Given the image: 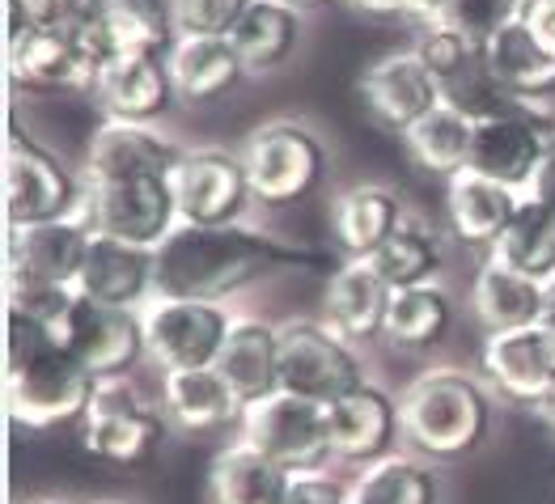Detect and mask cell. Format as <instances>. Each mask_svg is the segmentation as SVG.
Returning <instances> with one entry per match:
<instances>
[{
  "mask_svg": "<svg viewBox=\"0 0 555 504\" xmlns=\"http://www.w3.org/2000/svg\"><path fill=\"white\" fill-rule=\"evenodd\" d=\"M526 13V0H450L437 22H446L450 30H459L466 43L483 47L492 35H501ZM428 22V17H424Z\"/></svg>",
  "mask_w": 555,
  "mask_h": 504,
  "instance_id": "obj_39",
  "label": "cell"
},
{
  "mask_svg": "<svg viewBox=\"0 0 555 504\" xmlns=\"http://www.w3.org/2000/svg\"><path fill=\"white\" fill-rule=\"evenodd\" d=\"M144 352L166 373L217 365L225 339H230L233 314L217 301H191V297H153L144 310Z\"/></svg>",
  "mask_w": 555,
  "mask_h": 504,
  "instance_id": "obj_7",
  "label": "cell"
},
{
  "mask_svg": "<svg viewBox=\"0 0 555 504\" xmlns=\"http://www.w3.org/2000/svg\"><path fill=\"white\" fill-rule=\"evenodd\" d=\"M530 412H534V419H539V424L555 437V386L539 399V403H534V408H530Z\"/></svg>",
  "mask_w": 555,
  "mask_h": 504,
  "instance_id": "obj_47",
  "label": "cell"
},
{
  "mask_svg": "<svg viewBox=\"0 0 555 504\" xmlns=\"http://www.w3.org/2000/svg\"><path fill=\"white\" fill-rule=\"evenodd\" d=\"M237 428H242V445L259 450L288 475H319L326 458H335L326 408L293 395V390H276V395L250 403Z\"/></svg>",
  "mask_w": 555,
  "mask_h": 504,
  "instance_id": "obj_4",
  "label": "cell"
},
{
  "mask_svg": "<svg viewBox=\"0 0 555 504\" xmlns=\"http://www.w3.org/2000/svg\"><path fill=\"white\" fill-rule=\"evenodd\" d=\"M162 408H166L175 428L204 432V437L242 424V412H246V403L237 399V390L225 382V373L217 365L166 373L162 377Z\"/></svg>",
  "mask_w": 555,
  "mask_h": 504,
  "instance_id": "obj_23",
  "label": "cell"
},
{
  "mask_svg": "<svg viewBox=\"0 0 555 504\" xmlns=\"http://www.w3.org/2000/svg\"><path fill=\"white\" fill-rule=\"evenodd\" d=\"M454 322V301L450 293L433 280V284H416V288H395L390 293V310H386V339L399 348H433L446 339Z\"/></svg>",
  "mask_w": 555,
  "mask_h": 504,
  "instance_id": "obj_34",
  "label": "cell"
},
{
  "mask_svg": "<svg viewBox=\"0 0 555 504\" xmlns=\"http://www.w3.org/2000/svg\"><path fill=\"white\" fill-rule=\"evenodd\" d=\"M293 475L250 445H230L208 470V504H284Z\"/></svg>",
  "mask_w": 555,
  "mask_h": 504,
  "instance_id": "obj_32",
  "label": "cell"
},
{
  "mask_svg": "<svg viewBox=\"0 0 555 504\" xmlns=\"http://www.w3.org/2000/svg\"><path fill=\"white\" fill-rule=\"evenodd\" d=\"M526 26L543 39L547 51H555V0H526Z\"/></svg>",
  "mask_w": 555,
  "mask_h": 504,
  "instance_id": "obj_45",
  "label": "cell"
},
{
  "mask_svg": "<svg viewBox=\"0 0 555 504\" xmlns=\"http://www.w3.org/2000/svg\"><path fill=\"white\" fill-rule=\"evenodd\" d=\"M4 191H9V230H22V225L77 217L86 179L68 175V166L47 144L13 132L4 148Z\"/></svg>",
  "mask_w": 555,
  "mask_h": 504,
  "instance_id": "obj_11",
  "label": "cell"
},
{
  "mask_svg": "<svg viewBox=\"0 0 555 504\" xmlns=\"http://www.w3.org/2000/svg\"><path fill=\"white\" fill-rule=\"evenodd\" d=\"M399 424L408 441L433 458L470 454L492 424L488 390L466 369H424L399 399Z\"/></svg>",
  "mask_w": 555,
  "mask_h": 504,
  "instance_id": "obj_2",
  "label": "cell"
},
{
  "mask_svg": "<svg viewBox=\"0 0 555 504\" xmlns=\"http://www.w3.org/2000/svg\"><path fill=\"white\" fill-rule=\"evenodd\" d=\"M470 140H475V124L441 102L403 137V144H408V157L424 175H437L450 183L454 175H463L470 166Z\"/></svg>",
  "mask_w": 555,
  "mask_h": 504,
  "instance_id": "obj_33",
  "label": "cell"
},
{
  "mask_svg": "<svg viewBox=\"0 0 555 504\" xmlns=\"http://www.w3.org/2000/svg\"><path fill=\"white\" fill-rule=\"evenodd\" d=\"M255 204L288 208L314 195L326 175V148L301 124H263L237 148Z\"/></svg>",
  "mask_w": 555,
  "mask_h": 504,
  "instance_id": "obj_3",
  "label": "cell"
},
{
  "mask_svg": "<svg viewBox=\"0 0 555 504\" xmlns=\"http://www.w3.org/2000/svg\"><path fill=\"white\" fill-rule=\"evenodd\" d=\"M90 225L81 217L47 221V225H22L9 230V255H4V275L17 280H39L55 288H77L81 263L90 255Z\"/></svg>",
  "mask_w": 555,
  "mask_h": 504,
  "instance_id": "obj_19",
  "label": "cell"
},
{
  "mask_svg": "<svg viewBox=\"0 0 555 504\" xmlns=\"http://www.w3.org/2000/svg\"><path fill=\"white\" fill-rule=\"evenodd\" d=\"M348 496L352 504H437L441 488L424 462L408 458V454H386L357 475Z\"/></svg>",
  "mask_w": 555,
  "mask_h": 504,
  "instance_id": "obj_36",
  "label": "cell"
},
{
  "mask_svg": "<svg viewBox=\"0 0 555 504\" xmlns=\"http://www.w3.org/2000/svg\"><path fill=\"white\" fill-rule=\"evenodd\" d=\"M390 284L377 275L370 259H348L326 280L323 322L339 331L348 344H370L386 335V310H390Z\"/></svg>",
  "mask_w": 555,
  "mask_h": 504,
  "instance_id": "obj_22",
  "label": "cell"
},
{
  "mask_svg": "<svg viewBox=\"0 0 555 504\" xmlns=\"http://www.w3.org/2000/svg\"><path fill=\"white\" fill-rule=\"evenodd\" d=\"M488 73L513 93V98H543L555 90V51L543 47V39L526 26V17H517L513 26H505L501 35H492L479 47Z\"/></svg>",
  "mask_w": 555,
  "mask_h": 504,
  "instance_id": "obj_27",
  "label": "cell"
},
{
  "mask_svg": "<svg viewBox=\"0 0 555 504\" xmlns=\"http://www.w3.org/2000/svg\"><path fill=\"white\" fill-rule=\"evenodd\" d=\"M64 26L60 0H9V39L30 30H55Z\"/></svg>",
  "mask_w": 555,
  "mask_h": 504,
  "instance_id": "obj_42",
  "label": "cell"
},
{
  "mask_svg": "<svg viewBox=\"0 0 555 504\" xmlns=\"http://www.w3.org/2000/svg\"><path fill=\"white\" fill-rule=\"evenodd\" d=\"M93 390H98V377L81 361H73L64 348L43 352V357H35L26 365L4 369L9 415H13V424L35 428V432L86 419Z\"/></svg>",
  "mask_w": 555,
  "mask_h": 504,
  "instance_id": "obj_6",
  "label": "cell"
},
{
  "mask_svg": "<svg viewBox=\"0 0 555 504\" xmlns=\"http://www.w3.org/2000/svg\"><path fill=\"white\" fill-rule=\"evenodd\" d=\"M543 297H547V314H543V326H552V331H555V275H552V280H543Z\"/></svg>",
  "mask_w": 555,
  "mask_h": 504,
  "instance_id": "obj_49",
  "label": "cell"
},
{
  "mask_svg": "<svg viewBox=\"0 0 555 504\" xmlns=\"http://www.w3.org/2000/svg\"><path fill=\"white\" fill-rule=\"evenodd\" d=\"M446 4H450V0H412V17H416V22H424V17H437Z\"/></svg>",
  "mask_w": 555,
  "mask_h": 504,
  "instance_id": "obj_48",
  "label": "cell"
},
{
  "mask_svg": "<svg viewBox=\"0 0 555 504\" xmlns=\"http://www.w3.org/2000/svg\"><path fill=\"white\" fill-rule=\"evenodd\" d=\"M412 51L420 55V64L437 77V81H446L450 73H459L470 55H479V47L466 43L459 30H450L446 22H437V17H428V22H420L416 30V43Z\"/></svg>",
  "mask_w": 555,
  "mask_h": 504,
  "instance_id": "obj_41",
  "label": "cell"
},
{
  "mask_svg": "<svg viewBox=\"0 0 555 504\" xmlns=\"http://www.w3.org/2000/svg\"><path fill=\"white\" fill-rule=\"evenodd\" d=\"M35 504H64V501H35Z\"/></svg>",
  "mask_w": 555,
  "mask_h": 504,
  "instance_id": "obj_51",
  "label": "cell"
},
{
  "mask_svg": "<svg viewBox=\"0 0 555 504\" xmlns=\"http://www.w3.org/2000/svg\"><path fill=\"white\" fill-rule=\"evenodd\" d=\"M352 9H361V13H382V17H390V13H408L412 17V0H348Z\"/></svg>",
  "mask_w": 555,
  "mask_h": 504,
  "instance_id": "obj_46",
  "label": "cell"
},
{
  "mask_svg": "<svg viewBox=\"0 0 555 504\" xmlns=\"http://www.w3.org/2000/svg\"><path fill=\"white\" fill-rule=\"evenodd\" d=\"M179 225H237L246 204L255 199L242 157L225 148H191L175 170Z\"/></svg>",
  "mask_w": 555,
  "mask_h": 504,
  "instance_id": "obj_14",
  "label": "cell"
},
{
  "mask_svg": "<svg viewBox=\"0 0 555 504\" xmlns=\"http://www.w3.org/2000/svg\"><path fill=\"white\" fill-rule=\"evenodd\" d=\"M483 377L521 408H534L555 386V331L552 326H521L496 331L479 357Z\"/></svg>",
  "mask_w": 555,
  "mask_h": 504,
  "instance_id": "obj_17",
  "label": "cell"
},
{
  "mask_svg": "<svg viewBox=\"0 0 555 504\" xmlns=\"http://www.w3.org/2000/svg\"><path fill=\"white\" fill-rule=\"evenodd\" d=\"M441 102H446L450 111H459L463 119H470V124H483V119H496V115L513 111V106L526 102V98H513V93L488 73L483 55H470L459 73H450V77L441 81Z\"/></svg>",
  "mask_w": 555,
  "mask_h": 504,
  "instance_id": "obj_38",
  "label": "cell"
},
{
  "mask_svg": "<svg viewBox=\"0 0 555 504\" xmlns=\"http://www.w3.org/2000/svg\"><path fill=\"white\" fill-rule=\"evenodd\" d=\"M60 344L73 361L90 369L98 382L132 377V369L149 357L144 352V322L140 310H115L98 306L90 297L77 293L73 310L60 322Z\"/></svg>",
  "mask_w": 555,
  "mask_h": 504,
  "instance_id": "obj_12",
  "label": "cell"
},
{
  "mask_svg": "<svg viewBox=\"0 0 555 504\" xmlns=\"http://www.w3.org/2000/svg\"><path fill=\"white\" fill-rule=\"evenodd\" d=\"M217 369L225 373L237 399L250 408L280 390V326L259 319H233L230 339L217 357Z\"/></svg>",
  "mask_w": 555,
  "mask_h": 504,
  "instance_id": "obj_26",
  "label": "cell"
},
{
  "mask_svg": "<svg viewBox=\"0 0 555 504\" xmlns=\"http://www.w3.org/2000/svg\"><path fill=\"white\" fill-rule=\"evenodd\" d=\"M310 263L297 246L250 225H175L157 246V297H191V301H225L250 288L255 280Z\"/></svg>",
  "mask_w": 555,
  "mask_h": 504,
  "instance_id": "obj_1",
  "label": "cell"
},
{
  "mask_svg": "<svg viewBox=\"0 0 555 504\" xmlns=\"http://www.w3.org/2000/svg\"><path fill=\"white\" fill-rule=\"evenodd\" d=\"M370 263L390 288H416V284H433L441 272V242L433 230H424L420 221H403V230L395 233L382 250H373Z\"/></svg>",
  "mask_w": 555,
  "mask_h": 504,
  "instance_id": "obj_37",
  "label": "cell"
},
{
  "mask_svg": "<svg viewBox=\"0 0 555 504\" xmlns=\"http://www.w3.org/2000/svg\"><path fill=\"white\" fill-rule=\"evenodd\" d=\"M77 293L98 306L144 310L157 297V250L93 233L90 255L77 275Z\"/></svg>",
  "mask_w": 555,
  "mask_h": 504,
  "instance_id": "obj_18",
  "label": "cell"
},
{
  "mask_svg": "<svg viewBox=\"0 0 555 504\" xmlns=\"http://www.w3.org/2000/svg\"><path fill=\"white\" fill-rule=\"evenodd\" d=\"M555 140V119L539 102H517L513 111L475 124L470 140V166L475 175L505 183L513 191H526L530 175L539 170L547 144Z\"/></svg>",
  "mask_w": 555,
  "mask_h": 504,
  "instance_id": "obj_13",
  "label": "cell"
},
{
  "mask_svg": "<svg viewBox=\"0 0 555 504\" xmlns=\"http://www.w3.org/2000/svg\"><path fill=\"white\" fill-rule=\"evenodd\" d=\"M326 428H331L335 458L370 466L390 454V441L403 424H399V403L386 390H377L373 382H365L361 390H352L326 408Z\"/></svg>",
  "mask_w": 555,
  "mask_h": 504,
  "instance_id": "obj_21",
  "label": "cell"
},
{
  "mask_svg": "<svg viewBox=\"0 0 555 504\" xmlns=\"http://www.w3.org/2000/svg\"><path fill=\"white\" fill-rule=\"evenodd\" d=\"M250 0H170L179 39H230Z\"/></svg>",
  "mask_w": 555,
  "mask_h": 504,
  "instance_id": "obj_40",
  "label": "cell"
},
{
  "mask_svg": "<svg viewBox=\"0 0 555 504\" xmlns=\"http://www.w3.org/2000/svg\"><path fill=\"white\" fill-rule=\"evenodd\" d=\"M488 255H496L501 263L534 275V280H552L555 275V212L547 204L521 195L509 230L501 233V242H496Z\"/></svg>",
  "mask_w": 555,
  "mask_h": 504,
  "instance_id": "obj_35",
  "label": "cell"
},
{
  "mask_svg": "<svg viewBox=\"0 0 555 504\" xmlns=\"http://www.w3.org/2000/svg\"><path fill=\"white\" fill-rule=\"evenodd\" d=\"M293 9H326V4H335V0H288Z\"/></svg>",
  "mask_w": 555,
  "mask_h": 504,
  "instance_id": "obj_50",
  "label": "cell"
},
{
  "mask_svg": "<svg viewBox=\"0 0 555 504\" xmlns=\"http://www.w3.org/2000/svg\"><path fill=\"white\" fill-rule=\"evenodd\" d=\"M297 39H301V9H293L288 0H250L230 35L246 73L280 68L297 51Z\"/></svg>",
  "mask_w": 555,
  "mask_h": 504,
  "instance_id": "obj_31",
  "label": "cell"
},
{
  "mask_svg": "<svg viewBox=\"0 0 555 504\" xmlns=\"http://www.w3.org/2000/svg\"><path fill=\"white\" fill-rule=\"evenodd\" d=\"M77 217L90 225V233L119 237L132 246L157 250L175 225H179V204L170 179H119V183H90L81 191Z\"/></svg>",
  "mask_w": 555,
  "mask_h": 504,
  "instance_id": "obj_10",
  "label": "cell"
},
{
  "mask_svg": "<svg viewBox=\"0 0 555 504\" xmlns=\"http://www.w3.org/2000/svg\"><path fill=\"white\" fill-rule=\"evenodd\" d=\"M93 102L102 106L106 119L119 124H153L157 115L170 111L175 102V81L170 64L153 55H111L98 73Z\"/></svg>",
  "mask_w": 555,
  "mask_h": 504,
  "instance_id": "obj_20",
  "label": "cell"
},
{
  "mask_svg": "<svg viewBox=\"0 0 555 504\" xmlns=\"http://www.w3.org/2000/svg\"><path fill=\"white\" fill-rule=\"evenodd\" d=\"M521 195H530V199H539V204H547L555 212V140L547 144V153H543V161H539V170L530 175V183Z\"/></svg>",
  "mask_w": 555,
  "mask_h": 504,
  "instance_id": "obj_44",
  "label": "cell"
},
{
  "mask_svg": "<svg viewBox=\"0 0 555 504\" xmlns=\"http://www.w3.org/2000/svg\"><path fill=\"white\" fill-rule=\"evenodd\" d=\"M166 64H170L175 98H183L191 106H208L237 90L242 77H250L230 39H179Z\"/></svg>",
  "mask_w": 555,
  "mask_h": 504,
  "instance_id": "obj_28",
  "label": "cell"
},
{
  "mask_svg": "<svg viewBox=\"0 0 555 504\" xmlns=\"http://www.w3.org/2000/svg\"><path fill=\"white\" fill-rule=\"evenodd\" d=\"M470 306H475V319L483 322L492 335L496 331H521V326H543V314H547L543 280L501 263L496 255H488L479 263L475 284H470Z\"/></svg>",
  "mask_w": 555,
  "mask_h": 504,
  "instance_id": "obj_24",
  "label": "cell"
},
{
  "mask_svg": "<svg viewBox=\"0 0 555 504\" xmlns=\"http://www.w3.org/2000/svg\"><path fill=\"white\" fill-rule=\"evenodd\" d=\"M521 204V191L505 183H492L475 170H463L446 183V221L459 242L466 246H496L501 233L509 230L513 212Z\"/></svg>",
  "mask_w": 555,
  "mask_h": 504,
  "instance_id": "obj_25",
  "label": "cell"
},
{
  "mask_svg": "<svg viewBox=\"0 0 555 504\" xmlns=\"http://www.w3.org/2000/svg\"><path fill=\"white\" fill-rule=\"evenodd\" d=\"M98 35H102L111 55L170 60V51L179 43V26H175L170 0H106Z\"/></svg>",
  "mask_w": 555,
  "mask_h": 504,
  "instance_id": "obj_29",
  "label": "cell"
},
{
  "mask_svg": "<svg viewBox=\"0 0 555 504\" xmlns=\"http://www.w3.org/2000/svg\"><path fill=\"white\" fill-rule=\"evenodd\" d=\"M361 102H365V111H370V119L377 128H386L395 137H408L428 111L441 106V81L420 64V55L408 47V51L382 55L373 68H365Z\"/></svg>",
  "mask_w": 555,
  "mask_h": 504,
  "instance_id": "obj_15",
  "label": "cell"
},
{
  "mask_svg": "<svg viewBox=\"0 0 555 504\" xmlns=\"http://www.w3.org/2000/svg\"><path fill=\"white\" fill-rule=\"evenodd\" d=\"M361 386H365V369L339 331L306 319L280 326V390L331 408L335 399Z\"/></svg>",
  "mask_w": 555,
  "mask_h": 504,
  "instance_id": "obj_9",
  "label": "cell"
},
{
  "mask_svg": "<svg viewBox=\"0 0 555 504\" xmlns=\"http://www.w3.org/2000/svg\"><path fill=\"white\" fill-rule=\"evenodd\" d=\"M98 504H115V501H98Z\"/></svg>",
  "mask_w": 555,
  "mask_h": 504,
  "instance_id": "obj_52",
  "label": "cell"
},
{
  "mask_svg": "<svg viewBox=\"0 0 555 504\" xmlns=\"http://www.w3.org/2000/svg\"><path fill=\"white\" fill-rule=\"evenodd\" d=\"M403 221H408V212L390 186H352L335 204V233H339V246L348 250V259H370L373 250H382L403 230Z\"/></svg>",
  "mask_w": 555,
  "mask_h": 504,
  "instance_id": "obj_30",
  "label": "cell"
},
{
  "mask_svg": "<svg viewBox=\"0 0 555 504\" xmlns=\"http://www.w3.org/2000/svg\"><path fill=\"white\" fill-rule=\"evenodd\" d=\"M170 415L166 408L149 403L132 377L98 382L93 403L81 419V437L93 458L115 462V466H137L153 458V450L166 441Z\"/></svg>",
  "mask_w": 555,
  "mask_h": 504,
  "instance_id": "obj_8",
  "label": "cell"
},
{
  "mask_svg": "<svg viewBox=\"0 0 555 504\" xmlns=\"http://www.w3.org/2000/svg\"><path fill=\"white\" fill-rule=\"evenodd\" d=\"M186 148L162 137L153 124H119L102 119L86 148V175L90 183H119V179H175Z\"/></svg>",
  "mask_w": 555,
  "mask_h": 504,
  "instance_id": "obj_16",
  "label": "cell"
},
{
  "mask_svg": "<svg viewBox=\"0 0 555 504\" xmlns=\"http://www.w3.org/2000/svg\"><path fill=\"white\" fill-rule=\"evenodd\" d=\"M106 60L111 51L98 30H30L9 39V81L22 93H93Z\"/></svg>",
  "mask_w": 555,
  "mask_h": 504,
  "instance_id": "obj_5",
  "label": "cell"
},
{
  "mask_svg": "<svg viewBox=\"0 0 555 504\" xmlns=\"http://www.w3.org/2000/svg\"><path fill=\"white\" fill-rule=\"evenodd\" d=\"M348 501V488H339L335 479L319 475H293V488H288V501L284 504H344Z\"/></svg>",
  "mask_w": 555,
  "mask_h": 504,
  "instance_id": "obj_43",
  "label": "cell"
}]
</instances>
